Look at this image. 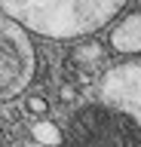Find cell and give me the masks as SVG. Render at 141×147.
Segmentation results:
<instances>
[{
  "label": "cell",
  "instance_id": "4",
  "mask_svg": "<svg viewBox=\"0 0 141 147\" xmlns=\"http://www.w3.org/2000/svg\"><path fill=\"white\" fill-rule=\"evenodd\" d=\"M98 104L129 117L141 129V58L111 64L98 80Z\"/></svg>",
  "mask_w": 141,
  "mask_h": 147
},
{
  "label": "cell",
  "instance_id": "10",
  "mask_svg": "<svg viewBox=\"0 0 141 147\" xmlns=\"http://www.w3.org/2000/svg\"><path fill=\"white\" fill-rule=\"evenodd\" d=\"M25 147H40V144H25Z\"/></svg>",
  "mask_w": 141,
  "mask_h": 147
},
{
  "label": "cell",
  "instance_id": "8",
  "mask_svg": "<svg viewBox=\"0 0 141 147\" xmlns=\"http://www.w3.org/2000/svg\"><path fill=\"white\" fill-rule=\"evenodd\" d=\"M25 110H28V113H34V117H46L49 101L43 98V95H28V98H25Z\"/></svg>",
  "mask_w": 141,
  "mask_h": 147
},
{
  "label": "cell",
  "instance_id": "11",
  "mask_svg": "<svg viewBox=\"0 0 141 147\" xmlns=\"http://www.w3.org/2000/svg\"><path fill=\"white\" fill-rule=\"evenodd\" d=\"M135 6H138V9H141V3H135Z\"/></svg>",
  "mask_w": 141,
  "mask_h": 147
},
{
  "label": "cell",
  "instance_id": "2",
  "mask_svg": "<svg viewBox=\"0 0 141 147\" xmlns=\"http://www.w3.org/2000/svg\"><path fill=\"white\" fill-rule=\"evenodd\" d=\"M37 77V46L0 6V104L19 98Z\"/></svg>",
  "mask_w": 141,
  "mask_h": 147
},
{
  "label": "cell",
  "instance_id": "7",
  "mask_svg": "<svg viewBox=\"0 0 141 147\" xmlns=\"http://www.w3.org/2000/svg\"><path fill=\"white\" fill-rule=\"evenodd\" d=\"M71 58H74L77 64H83V67H89V64H101L104 61V43L80 40V43L74 46V52H71Z\"/></svg>",
  "mask_w": 141,
  "mask_h": 147
},
{
  "label": "cell",
  "instance_id": "1",
  "mask_svg": "<svg viewBox=\"0 0 141 147\" xmlns=\"http://www.w3.org/2000/svg\"><path fill=\"white\" fill-rule=\"evenodd\" d=\"M9 18L46 40H89L129 12L123 0H0Z\"/></svg>",
  "mask_w": 141,
  "mask_h": 147
},
{
  "label": "cell",
  "instance_id": "6",
  "mask_svg": "<svg viewBox=\"0 0 141 147\" xmlns=\"http://www.w3.org/2000/svg\"><path fill=\"white\" fill-rule=\"evenodd\" d=\"M31 138L40 147H61L67 141V132L58 129V123H52V119H34L31 123Z\"/></svg>",
  "mask_w": 141,
  "mask_h": 147
},
{
  "label": "cell",
  "instance_id": "5",
  "mask_svg": "<svg viewBox=\"0 0 141 147\" xmlns=\"http://www.w3.org/2000/svg\"><path fill=\"white\" fill-rule=\"evenodd\" d=\"M107 46L117 55H123V61L126 58H141V9L138 6H132L129 12L120 16V22L107 34Z\"/></svg>",
  "mask_w": 141,
  "mask_h": 147
},
{
  "label": "cell",
  "instance_id": "3",
  "mask_svg": "<svg viewBox=\"0 0 141 147\" xmlns=\"http://www.w3.org/2000/svg\"><path fill=\"white\" fill-rule=\"evenodd\" d=\"M71 147H141V129L104 104L77 110L67 126Z\"/></svg>",
  "mask_w": 141,
  "mask_h": 147
},
{
  "label": "cell",
  "instance_id": "9",
  "mask_svg": "<svg viewBox=\"0 0 141 147\" xmlns=\"http://www.w3.org/2000/svg\"><path fill=\"white\" fill-rule=\"evenodd\" d=\"M77 98V89L74 86H61V101H74Z\"/></svg>",
  "mask_w": 141,
  "mask_h": 147
}]
</instances>
